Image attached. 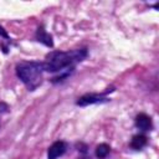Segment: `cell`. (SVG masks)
<instances>
[{
	"label": "cell",
	"instance_id": "obj_1",
	"mask_svg": "<svg viewBox=\"0 0 159 159\" xmlns=\"http://www.w3.org/2000/svg\"><path fill=\"white\" fill-rule=\"evenodd\" d=\"M87 56L86 48L65 51V52H51L47 55L46 61L42 62L43 71L47 72H62V73H71L73 71V66L77 62H81Z\"/></svg>",
	"mask_w": 159,
	"mask_h": 159
},
{
	"label": "cell",
	"instance_id": "obj_2",
	"mask_svg": "<svg viewBox=\"0 0 159 159\" xmlns=\"http://www.w3.org/2000/svg\"><path fill=\"white\" fill-rule=\"evenodd\" d=\"M42 62H22L16 66V75L30 89H36L42 82Z\"/></svg>",
	"mask_w": 159,
	"mask_h": 159
},
{
	"label": "cell",
	"instance_id": "obj_3",
	"mask_svg": "<svg viewBox=\"0 0 159 159\" xmlns=\"http://www.w3.org/2000/svg\"><path fill=\"white\" fill-rule=\"evenodd\" d=\"M66 143L62 140H57L55 142L47 152V159H57L58 157H61L65 152H66Z\"/></svg>",
	"mask_w": 159,
	"mask_h": 159
},
{
	"label": "cell",
	"instance_id": "obj_4",
	"mask_svg": "<svg viewBox=\"0 0 159 159\" xmlns=\"http://www.w3.org/2000/svg\"><path fill=\"white\" fill-rule=\"evenodd\" d=\"M108 99L106 97L98 96V94H84L82 97L78 98L77 104L78 106H88V104H94V103H102V102H107Z\"/></svg>",
	"mask_w": 159,
	"mask_h": 159
},
{
	"label": "cell",
	"instance_id": "obj_5",
	"mask_svg": "<svg viewBox=\"0 0 159 159\" xmlns=\"http://www.w3.org/2000/svg\"><path fill=\"white\" fill-rule=\"evenodd\" d=\"M135 125L138 129L145 132V130H149L152 128V119L149 116L144 114V113H140L135 118Z\"/></svg>",
	"mask_w": 159,
	"mask_h": 159
},
{
	"label": "cell",
	"instance_id": "obj_6",
	"mask_svg": "<svg viewBox=\"0 0 159 159\" xmlns=\"http://www.w3.org/2000/svg\"><path fill=\"white\" fill-rule=\"evenodd\" d=\"M36 40L40 41V42H42L43 45H46V46H48V47H52V46H53L52 36H51L50 34H47L46 30H45L42 26L39 27L37 31H36Z\"/></svg>",
	"mask_w": 159,
	"mask_h": 159
},
{
	"label": "cell",
	"instance_id": "obj_7",
	"mask_svg": "<svg viewBox=\"0 0 159 159\" xmlns=\"http://www.w3.org/2000/svg\"><path fill=\"white\" fill-rule=\"evenodd\" d=\"M147 144V137L145 135H142V134H138V135H134L132 138V142H130V147L135 150H139L142 149L144 145Z\"/></svg>",
	"mask_w": 159,
	"mask_h": 159
},
{
	"label": "cell",
	"instance_id": "obj_8",
	"mask_svg": "<svg viewBox=\"0 0 159 159\" xmlns=\"http://www.w3.org/2000/svg\"><path fill=\"white\" fill-rule=\"evenodd\" d=\"M109 150H111L109 145L106 144V143H102V144L97 145V148H96V155H97V158L103 159V158H106V157L108 155Z\"/></svg>",
	"mask_w": 159,
	"mask_h": 159
},
{
	"label": "cell",
	"instance_id": "obj_9",
	"mask_svg": "<svg viewBox=\"0 0 159 159\" xmlns=\"http://www.w3.org/2000/svg\"><path fill=\"white\" fill-rule=\"evenodd\" d=\"M0 36H2V37H5V39H9V36H7V34H6V31L0 26Z\"/></svg>",
	"mask_w": 159,
	"mask_h": 159
},
{
	"label": "cell",
	"instance_id": "obj_10",
	"mask_svg": "<svg viewBox=\"0 0 159 159\" xmlns=\"http://www.w3.org/2000/svg\"><path fill=\"white\" fill-rule=\"evenodd\" d=\"M78 159H89V158H87V157H81V158H78Z\"/></svg>",
	"mask_w": 159,
	"mask_h": 159
}]
</instances>
